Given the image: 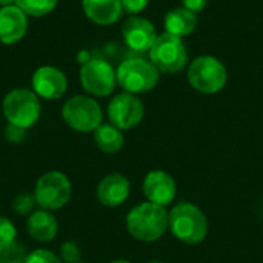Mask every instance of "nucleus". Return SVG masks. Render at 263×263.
<instances>
[{
	"label": "nucleus",
	"mask_w": 263,
	"mask_h": 263,
	"mask_svg": "<svg viewBox=\"0 0 263 263\" xmlns=\"http://www.w3.org/2000/svg\"><path fill=\"white\" fill-rule=\"evenodd\" d=\"M126 230L139 242H156L168 230V211L162 205L143 202L128 213Z\"/></svg>",
	"instance_id": "obj_1"
},
{
	"label": "nucleus",
	"mask_w": 263,
	"mask_h": 263,
	"mask_svg": "<svg viewBox=\"0 0 263 263\" xmlns=\"http://www.w3.org/2000/svg\"><path fill=\"white\" fill-rule=\"evenodd\" d=\"M168 228L177 240L186 245H197L208 234V220L199 206L182 202L168 213Z\"/></svg>",
	"instance_id": "obj_2"
},
{
	"label": "nucleus",
	"mask_w": 263,
	"mask_h": 263,
	"mask_svg": "<svg viewBox=\"0 0 263 263\" xmlns=\"http://www.w3.org/2000/svg\"><path fill=\"white\" fill-rule=\"evenodd\" d=\"M40 111V99L32 89L17 88L9 91L3 99V114L8 125L28 129L39 120Z\"/></svg>",
	"instance_id": "obj_3"
},
{
	"label": "nucleus",
	"mask_w": 263,
	"mask_h": 263,
	"mask_svg": "<svg viewBox=\"0 0 263 263\" xmlns=\"http://www.w3.org/2000/svg\"><path fill=\"white\" fill-rule=\"evenodd\" d=\"M188 82L202 94H216L225 88L228 72L219 59L213 55H200L194 59L188 68Z\"/></svg>",
	"instance_id": "obj_4"
},
{
	"label": "nucleus",
	"mask_w": 263,
	"mask_h": 263,
	"mask_svg": "<svg viewBox=\"0 0 263 263\" xmlns=\"http://www.w3.org/2000/svg\"><path fill=\"white\" fill-rule=\"evenodd\" d=\"M159 69L145 59H128L122 62L116 71L117 83L125 92L142 94L148 92L159 83Z\"/></svg>",
	"instance_id": "obj_5"
},
{
	"label": "nucleus",
	"mask_w": 263,
	"mask_h": 263,
	"mask_svg": "<svg viewBox=\"0 0 263 263\" xmlns=\"http://www.w3.org/2000/svg\"><path fill=\"white\" fill-rule=\"evenodd\" d=\"M65 123L77 133H94L103 120V112L97 100L86 96L68 99L62 108Z\"/></svg>",
	"instance_id": "obj_6"
},
{
	"label": "nucleus",
	"mask_w": 263,
	"mask_h": 263,
	"mask_svg": "<svg viewBox=\"0 0 263 263\" xmlns=\"http://www.w3.org/2000/svg\"><path fill=\"white\" fill-rule=\"evenodd\" d=\"M72 185L65 173L60 171H48L42 174L35 183L34 196L37 205L46 211L62 210L71 199Z\"/></svg>",
	"instance_id": "obj_7"
},
{
	"label": "nucleus",
	"mask_w": 263,
	"mask_h": 263,
	"mask_svg": "<svg viewBox=\"0 0 263 263\" xmlns=\"http://www.w3.org/2000/svg\"><path fill=\"white\" fill-rule=\"evenodd\" d=\"M149 52L151 63L160 71L166 74H174L182 71L188 62V51L182 39L163 32L157 35L153 43Z\"/></svg>",
	"instance_id": "obj_8"
},
{
	"label": "nucleus",
	"mask_w": 263,
	"mask_h": 263,
	"mask_svg": "<svg viewBox=\"0 0 263 263\" xmlns=\"http://www.w3.org/2000/svg\"><path fill=\"white\" fill-rule=\"evenodd\" d=\"M80 83L86 92L96 97L109 96L117 83L114 68L103 59H89L80 68Z\"/></svg>",
	"instance_id": "obj_9"
},
{
	"label": "nucleus",
	"mask_w": 263,
	"mask_h": 263,
	"mask_svg": "<svg viewBox=\"0 0 263 263\" xmlns=\"http://www.w3.org/2000/svg\"><path fill=\"white\" fill-rule=\"evenodd\" d=\"M145 114V108L142 100L131 92H122L112 97L108 105V117L111 125L119 128L120 131L131 129L137 126Z\"/></svg>",
	"instance_id": "obj_10"
},
{
	"label": "nucleus",
	"mask_w": 263,
	"mask_h": 263,
	"mask_svg": "<svg viewBox=\"0 0 263 263\" xmlns=\"http://www.w3.org/2000/svg\"><path fill=\"white\" fill-rule=\"evenodd\" d=\"M122 35L125 45L136 52H146L151 49L157 39L156 28L148 18L140 15H131L122 26Z\"/></svg>",
	"instance_id": "obj_11"
},
{
	"label": "nucleus",
	"mask_w": 263,
	"mask_h": 263,
	"mask_svg": "<svg viewBox=\"0 0 263 263\" xmlns=\"http://www.w3.org/2000/svg\"><path fill=\"white\" fill-rule=\"evenodd\" d=\"M32 91L46 100H57L63 97L68 89L66 76L55 66H40L32 74Z\"/></svg>",
	"instance_id": "obj_12"
},
{
	"label": "nucleus",
	"mask_w": 263,
	"mask_h": 263,
	"mask_svg": "<svg viewBox=\"0 0 263 263\" xmlns=\"http://www.w3.org/2000/svg\"><path fill=\"white\" fill-rule=\"evenodd\" d=\"M177 186L174 179L165 171H151L143 180V194L148 202L168 206L174 202Z\"/></svg>",
	"instance_id": "obj_13"
},
{
	"label": "nucleus",
	"mask_w": 263,
	"mask_h": 263,
	"mask_svg": "<svg viewBox=\"0 0 263 263\" xmlns=\"http://www.w3.org/2000/svg\"><path fill=\"white\" fill-rule=\"evenodd\" d=\"M129 180L120 173H111L99 182L96 194L102 205L116 208L126 202V199L129 197Z\"/></svg>",
	"instance_id": "obj_14"
},
{
	"label": "nucleus",
	"mask_w": 263,
	"mask_h": 263,
	"mask_svg": "<svg viewBox=\"0 0 263 263\" xmlns=\"http://www.w3.org/2000/svg\"><path fill=\"white\" fill-rule=\"evenodd\" d=\"M28 29V15L17 6H2L0 8V42L5 45H12L22 40Z\"/></svg>",
	"instance_id": "obj_15"
},
{
	"label": "nucleus",
	"mask_w": 263,
	"mask_h": 263,
	"mask_svg": "<svg viewBox=\"0 0 263 263\" xmlns=\"http://www.w3.org/2000/svg\"><path fill=\"white\" fill-rule=\"evenodd\" d=\"M86 17L102 26L116 23L123 12L122 0H82Z\"/></svg>",
	"instance_id": "obj_16"
},
{
	"label": "nucleus",
	"mask_w": 263,
	"mask_h": 263,
	"mask_svg": "<svg viewBox=\"0 0 263 263\" xmlns=\"http://www.w3.org/2000/svg\"><path fill=\"white\" fill-rule=\"evenodd\" d=\"M26 230H28V234L35 242L48 243L55 239L59 233V222L54 217V214H51V211L40 208L28 216Z\"/></svg>",
	"instance_id": "obj_17"
},
{
	"label": "nucleus",
	"mask_w": 263,
	"mask_h": 263,
	"mask_svg": "<svg viewBox=\"0 0 263 263\" xmlns=\"http://www.w3.org/2000/svg\"><path fill=\"white\" fill-rule=\"evenodd\" d=\"M197 26V14L185 9V8H176L171 9L165 15V32L176 35L179 39H183Z\"/></svg>",
	"instance_id": "obj_18"
},
{
	"label": "nucleus",
	"mask_w": 263,
	"mask_h": 263,
	"mask_svg": "<svg viewBox=\"0 0 263 263\" xmlns=\"http://www.w3.org/2000/svg\"><path fill=\"white\" fill-rule=\"evenodd\" d=\"M94 142L100 151L106 154H114L122 149L125 139L119 128L111 123H102L94 131Z\"/></svg>",
	"instance_id": "obj_19"
},
{
	"label": "nucleus",
	"mask_w": 263,
	"mask_h": 263,
	"mask_svg": "<svg viewBox=\"0 0 263 263\" xmlns=\"http://www.w3.org/2000/svg\"><path fill=\"white\" fill-rule=\"evenodd\" d=\"M59 0H15V5L26 14L32 17H42L54 11Z\"/></svg>",
	"instance_id": "obj_20"
},
{
	"label": "nucleus",
	"mask_w": 263,
	"mask_h": 263,
	"mask_svg": "<svg viewBox=\"0 0 263 263\" xmlns=\"http://www.w3.org/2000/svg\"><path fill=\"white\" fill-rule=\"evenodd\" d=\"M35 205H37V200H35L34 193L32 194L31 193H20L14 197L11 208L18 216H29L35 211Z\"/></svg>",
	"instance_id": "obj_21"
},
{
	"label": "nucleus",
	"mask_w": 263,
	"mask_h": 263,
	"mask_svg": "<svg viewBox=\"0 0 263 263\" xmlns=\"http://www.w3.org/2000/svg\"><path fill=\"white\" fill-rule=\"evenodd\" d=\"M26 253L18 242L0 247V263H25Z\"/></svg>",
	"instance_id": "obj_22"
},
{
	"label": "nucleus",
	"mask_w": 263,
	"mask_h": 263,
	"mask_svg": "<svg viewBox=\"0 0 263 263\" xmlns=\"http://www.w3.org/2000/svg\"><path fill=\"white\" fill-rule=\"evenodd\" d=\"M59 257L63 263H79L82 262V251L79 245L72 240H66L60 247Z\"/></svg>",
	"instance_id": "obj_23"
},
{
	"label": "nucleus",
	"mask_w": 263,
	"mask_h": 263,
	"mask_svg": "<svg viewBox=\"0 0 263 263\" xmlns=\"http://www.w3.org/2000/svg\"><path fill=\"white\" fill-rule=\"evenodd\" d=\"M25 263H63L60 260V257L49 251V250H35V251H31L29 254H26V259Z\"/></svg>",
	"instance_id": "obj_24"
},
{
	"label": "nucleus",
	"mask_w": 263,
	"mask_h": 263,
	"mask_svg": "<svg viewBox=\"0 0 263 263\" xmlns=\"http://www.w3.org/2000/svg\"><path fill=\"white\" fill-rule=\"evenodd\" d=\"M15 237H17V230L14 223L8 217L0 216V247L15 242Z\"/></svg>",
	"instance_id": "obj_25"
},
{
	"label": "nucleus",
	"mask_w": 263,
	"mask_h": 263,
	"mask_svg": "<svg viewBox=\"0 0 263 263\" xmlns=\"http://www.w3.org/2000/svg\"><path fill=\"white\" fill-rule=\"evenodd\" d=\"M148 3H149V0H122L123 11L131 15L140 14L148 6Z\"/></svg>",
	"instance_id": "obj_26"
},
{
	"label": "nucleus",
	"mask_w": 263,
	"mask_h": 263,
	"mask_svg": "<svg viewBox=\"0 0 263 263\" xmlns=\"http://www.w3.org/2000/svg\"><path fill=\"white\" fill-rule=\"evenodd\" d=\"M25 134H26V129L23 128H18V126H14V125H8L6 126V131H5V136L9 142L12 143H18L25 139Z\"/></svg>",
	"instance_id": "obj_27"
},
{
	"label": "nucleus",
	"mask_w": 263,
	"mask_h": 263,
	"mask_svg": "<svg viewBox=\"0 0 263 263\" xmlns=\"http://www.w3.org/2000/svg\"><path fill=\"white\" fill-rule=\"evenodd\" d=\"M182 3H183L185 9H188L194 14H199L206 8L208 0H182Z\"/></svg>",
	"instance_id": "obj_28"
},
{
	"label": "nucleus",
	"mask_w": 263,
	"mask_h": 263,
	"mask_svg": "<svg viewBox=\"0 0 263 263\" xmlns=\"http://www.w3.org/2000/svg\"><path fill=\"white\" fill-rule=\"evenodd\" d=\"M9 5H15V0H0V6H9Z\"/></svg>",
	"instance_id": "obj_29"
},
{
	"label": "nucleus",
	"mask_w": 263,
	"mask_h": 263,
	"mask_svg": "<svg viewBox=\"0 0 263 263\" xmlns=\"http://www.w3.org/2000/svg\"><path fill=\"white\" fill-rule=\"evenodd\" d=\"M109 263H131V262H128V260H123V259H119V260H112V262H109Z\"/></svg>",
	"instance_id": "obj_30"
},
{
	"label": "nucleus",
	"mask_w": 263,
	"mask_h": 263,
	"mask_svg": "<svg viewBox=\"0 0 263 263\" xmlns=\"http://www.w3.org/2000/svg\"><path fill=\"white\" fill-rule=\"evenodd\" d=\"M146 263H163V262H159V260H151V262H146Z\"/></svg>",
	"instance_id": "obj_31"
},
{
	"label": "nucleus",
	"mask_w": 263,
	"mask_h": 263,
	"mask_svg": "<svg viewBox=\"0 0 263 263\" xmlns=\"http://www.w3.org/2000/svg\"><path fill=\"white\" fill-rule=\"evenodd\" d=\"M79 263H83V262H79Z\"/></svg>",
	"instance_id": "obj_32"
}]
</instances>
